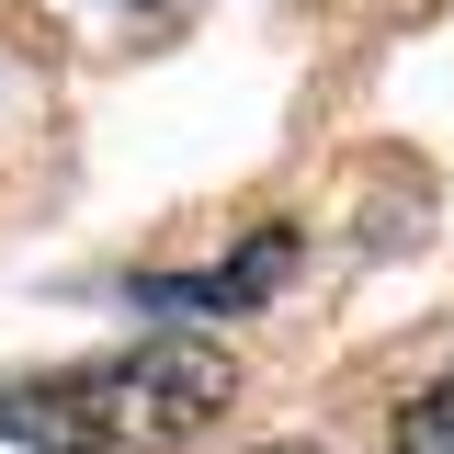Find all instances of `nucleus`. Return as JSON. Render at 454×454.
Instances as JSON below:
<instances>
[{
    "instance_id": "obj_1",
    "label": "nucleus",
    "mask_w": 454,
    "mask_h": 454,
    "mask_svg": "<svg viewBox=\"0 0 454 454\" xmlns=\"http://www.w3.org/2000/svg\"><path fill=\"white\" fill-rule=\"evenodd\" d=\"M239 397V364L216 340H125L103 364H68V375H0V443L35 454H170L193 443Z\"/></svg>"
},
{
    "instance_id": "obj_2",
    "label": "nucleus",
    "mask_w": 454,
    "mask_h": 454,
    "mask_svg": "<svg viewBox=\"0 0 454 454\" xmlns=\"http://www.w3.org/2000/svg\"><path fill=\"white\" fill-rule=\"evenodd\" d=\"M284 273H295V239L262 227L250 262H216V273H148V284H137V307H148V318H239V307H262Z\"/></svg>"
},
{
    "instance_id": "obj_3",
    "label": "nucleus",
    "mask_w": 454,
    "mask_h": 454,
    "mask_svg": "<svg viewBox=\"0 0 454 454\" xmlns=\"http://www.w3.org/2000/svg\"><path fill=\"white\" fill-rule=\"evenodd\" d=\"M397 454H454V375L397 409Z\"/></svg>"
},
{
    "instance_id": "obj_4",
    "label": "nucleus",
    "mask_w": 454,
    "mask_h": 454,
    "mask_svg": "<svg viewBox=\"0 0 454 454\" xmlns=\"http://www.w3.org/2000/svg\"><path fill=\"white\" fill-rule=\"evenodd\" d=\"M262 454H318V443H262Z\"/></svg>"
}]
</instances>
